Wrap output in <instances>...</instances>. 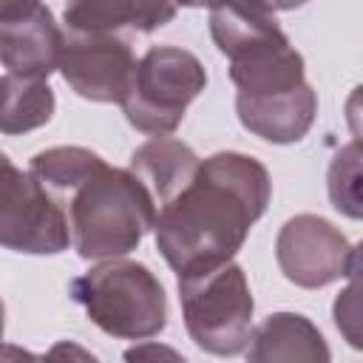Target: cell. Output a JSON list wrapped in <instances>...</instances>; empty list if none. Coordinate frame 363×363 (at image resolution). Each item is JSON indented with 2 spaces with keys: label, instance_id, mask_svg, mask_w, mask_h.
Masks as SVG:
<instances>
[{
  "label": "cell",
  "instance_id": "cell-1",
  "mask_svg": "<svg viewBox=\"0 0 363 363\" xmlns=\"http://www.w3.org/2000/svg\"><path fill=\"white\" fill-rule=\"evenodd\" d=\"M267 167L235 150L213 153L196 179L156 216V247L170 269L184 278L233 261L250 227L269 204Z\"/></svg>",
  "mask_w": 363,
  "mask_h": 363
},
{
  "label": "cell",
  "instance_id": "cell-2",
  "mask_svg": "<svg viewBox=\"0 0 363 363\" xmlns=\"http://www.w3.org/2000/svg\"><path fill=\"white\" fill-rule=\"evenodd\" d=\"M230 79L235 85V113L250 133L272 145H292L309 133L318 94L306 82L303 57L284 31L235 54Z\"/></svg>",
  "mask_w": 363,
  "mask_h": 363
},
{
  "label": "cell",
  "instance_id": "cell-3",
  "mask_svg": "<svg viewBox=\"0 0 363 363\" xmlns=\"http://www.w3.org/2000/svg\"><path fill=\"white\" fill-rule=\"evenodd\" d=\"M71 224V241L85 261H113L139 247L156 227V201L128 167L99 162L57 199Z\"/></svg>",
  "mask_w": 363,
  "mask_h": 363
},
{
  "label": "cell",
  "instance_id": "cell-4",
  "mask_svg": "<svg viewBox=\"0 0 363 363\" xmlns=\"http://www.w3.org/2000/svg\"><path fill=\"white\" fill-rule=\"evenodd\" d=\"M71 298L105 332L122 340H147L167 323V298L159 278L139 261L113 258L71 281Z\"/></svg>",
  "mask_w": 363,
  "mask_h": 363
},
{
  "label": "cell",
  "instance_id": "cell-5",
  "mask_svg": "<svg viewBox=\"0 0 363 363\" xmlns=\"http://www.w3.org/2000/svg\"><path fill=\"white\" fill-rule=\"evenodd\" d=\"M179 301L187 335L210 354L233 357L252 337V292L238 264L179 278Z\"/></svg>",
  "mask_w": 363,
  "mask_h": 363
},
{
  "label": "cell",
  "instance_id": "cell-6",
  "mask_svg": "<svg viewBox=\"0 0 363 363\" xmlns=\"http://www.w3.org/2000/svg\"><path fill=\"white\" fill-rule=\"evenodd\" d=\"M204 85L207 71L196 54L179 45H153L136 65L130 91L122 102L125 119L153 139L170 136Z\"/></svg>",
  "mask_w": 363,
  "mask_h": 363
},
{
  "label": "cell",
  "instance_id": "cell-7",
  "mask_svg": "<svg viewBox=\"0 0 363 363\" xmlns=\"http://www.w3.org/2000/svg\"><path fill=\"white\" fill-rule=\"evenodd\" d=\"M0 244L28 255H57L68 250L71 224L62 204L31 176L0 156Z\"/></svg>",
  "mask_w": 363,
  "mask_h": 363
},
{
  "label": "cell",
  "instance_id": "cell-8",
  "mask_svg": "<svg viewBox=\"0 0 363 363\" xmlns=\"http://www.w3.org/2000/svg\"><path fill=\"white\" fill-rule=\"evenodd\" d=\"M275 258L286 281L303 289H320L337 278H346L352 244L332 221L301 213L284 221L278 230Z\"/></svg>",
  "mask_w": 363,
  "mask_h": 363
},
{
  "label": "cell",
  "instance_id": "cell-9",
  "mask_svg": "<svg viewBox=\"0 0 363 363\" xmlns=\"http://www.w3.org/2000/svg\"><path fill=\"white\" fill-rule=\"evenodd\" d=\"M139 60L119 34H71L65 37L60 74L91 102H125Z\"/></svg>",
  "mask_w": 363,
  "mask_h": 363
},
{
  "label": "cell",
  "instance_id": "cell-10",
  "mask_svg": "<svg viewBox=\"0 0 363 363\" xmlns=\"http://www.w3.org/2000/svg\"><path fill=\"white\" fill-rule=\"evenodd\" d=\"M65 34L43 3H0V60L6 74L48 79L62 62Z\"/></svg>",
  "mask_w": 363,
  "mask_h": 363
},
{
  "label": "cell",
  "instance_id": "cell-11",
  "mask_svg": "<svg viewBox=\"0 0 363 363\" xmlns=\"http://www.w3.org/2000/svg\"><path fill=\"white\" fill-rule=\"evenodd\" d=\"M247 363H332V352L309 318L275 312L252 332Z\"/></svg>",
  "mask_w": 363,
  "mask_h": 363
},
{
  "label": "cell",
  "instance_id": "cell-12",
  "mask_svg": "<svg viewBox=\"0 0 363 363\" xmlns=\"http://www.w3.org/2000/svg\"><path fill=\"white\" fill-rule=\"evenodd\" d=\"M201 162L204 159H199L190 145L173 136H159L130 153L128 170L139 176V182L150 190L156 210H162L196 179Z\"/></svg>",
  "mask_w": 363,
  "mask_h": 363
},
{
  "label": "cell",
  "instance_id": "cell-13",
  "mask_svg": "<svg viewBox=\"0 0 363 363\" xmlns=\"http://www.w3.org/2000/svg\"><path fill=\"white\" fill-rule=\"evenodd\" d=\"M65 26L71 34H119V31H153L176 17V6L167 3H119L91 0L68 3Z\"/></svg>",
  "mask_w": 363,
  "mask_h": 363
},
{
  "label": "cell",
  "instance_id": "cell-14",
  "mask_svg": "<svg viewBox=\"0 0 363 363\" xmlns=\"http://www.w3.org/2000/svg\"><path fill=\"white\" fill-rule=\"evenodd\" d=\"M281 31L272 9L267 6H213L210 9V34L224 57H235Z\"/></svg>",
  "mask_w": 363,
  "mask_h": 363
},
{
  "label": "cell",
  "instance_id": "cell-15",
  "mask_svg": "<svg viewBox=\"0 0 363 363\" xmlns=\"http://www.w3.org/2000/svg\"><path fill=\"white\" fill-rule=\"evenodd\" d=\"M3 111H0V130L28 133L40 125H45L54 113V91L45 85V79H23L3 74Z\"/></svg>",
  "mask_w": 363,
  "mask_h": 363
},
{
  "label": "cell",
  "instance_id": "cell-16",
  "mask_svg": "<svg viewBox=\"0 0 363 363\" xmlns=\"http://www.w3.org/2000/svg\"><path fill=\"white\" fill-rule=\"evenodd\" d=\"M326 190L332 207L354 221H363V145L349 142L343 145L326 170Z\"/></svg>",
  "mask_w": 363,
  "mask_h": 363
},
{
  "label": "cell",
  "instance_id": "cell-17",
  "mask_svg": "<svg viewBox=\"0 0 363 363\" xmlns=\"http://www.w3.org/2000/svg\"><path fill=\"white\" fill-rule=\"evenodd\" d=\"M346 278H349V284L337 292V298L332 303V320H335L340 337L352 349L363 352V241L357 247H352Z\"/></svg>",
  "mask_w": 363,
  "mask_h": 363
},
{
  "label": "cell",
  "instance_id": "cell-18",
  "mask_svg": "<svg viewBox=\"0 0 363 363\" xmlns=\"http://www.w3.org/2000/svg\"><path fill=\"white\" fill-rule=\"evenodd\" d=\"M122 360H125V363H187L173 346H167V343H156V340L136 343V346L125 349Z\"/></svg>",
  "mask_w": 363,
  "mask_h": 363
},
{
  "label": "cell",
  "instance_id": "cell-19",
  "mask_svg": "<svg viewBox=\"0 0 363 363\" xmlns=\"http://www.w3.org/2000/svg\"><path fill=\"white\" fill-rule=\"evenodd\" d=\"M40 363H99V360L74 340H57L45 354H40Z\"/></svg>",
  "mask_w": 363,
  "mask_h": 363
},
{
  "label": "cell",
  "instance_id": "cell-20",
  "mask_svg": "<svg viewBox=\"0 0 363 363\" xmlns=\"http://www.w3.org/2000/svg\"><path fill=\"white\" fill-rule=\"evenodd\" d=\"M346 125H349L354 142L363 145V85H357L346 99Z\"/></svg>",
  "mask_w": 363,
  "mask_h": 363
},
{
  "label": "cell",
  "instance_id": "cell-21",
  "mask_svg": "<svg viewBox=\"0 0 363 363\" xmlns=\"http://www.w3.org/2000/svg\"><path fill=\"white\" fill-rule=\"evenodd\" d=\"M40 354L23 349V346H14V343H6L3 346V360L0 363H37Z\"/></svg>",
  "mask_w": 363,
  "mask_h": 363
}]
</instances>
